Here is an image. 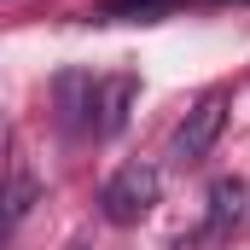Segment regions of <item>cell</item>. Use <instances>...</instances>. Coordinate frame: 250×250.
Masks as SVG:
<instances>
[{"mask_svg":"<svg viewBox=\"0 0 250 250\" xmlns=\"http://www.w3.org/2000/svg\"><path fill=\"white\" fill-rule=\"evenodd\" d=\"M157 192H163L157 163H123V169L99 187V215H105L111 227H140V221L151 215Z\"/></svg>","mask_w":250,"mask_h":250,"instance_id":"cell-1","label":"cell"},{"mask_svg":"<svg viewBox=\"0 0 250 250\" xmlns=\"http://www.w3.org/2000/svg\"><path fill=\"white\" fill-rule=\"evenodd\" d=\"M221 128H227V93H204L187 117L175 123V134H169V163H181V169L204 163L209 146L221 140Z\"/></svg>","mask_w":250,"mask_h":250,"instance_id":"cell-2","label":"cell"},{"mask_svg":"<svg viewBox=\"0 0 250 250\" xmlns=\"http://www.w3.org/2000/svg\"><path fill=\"white\" fill-rule=\"evenodd\" d=\"M53 93H59V111L70 128H87L99 123V76H87V70H59V82H53Z\"/></svg>","mask_w":250,"mask_h":250,"instance_id":"cell-3","label":"cell"},{"mask_svg":"<svg viewBox=\"0 0 250 250\" xmlns=\"http://www.w3.org/2000/svg\"><path fill=\"white\" fill-rule=\"evenodd\" d=\"M245 181H239V175H215V181H209V198H204V204H209V215H204V233H209V239H221V233H233V227H239V221H245Z\"/></svg>","mask_w":250,"mask_h":250,"instance_id":"cell-4","label":"cell"},{"mask_svg":"<svg viewBox=\"0 0 250 250\" xmlns=\"http://www.w3.org/2000/svg\"><path fill=\"white\" fill-rule=\"evenodd\" d=\"M134 93H140V82H134V76H111V82H99V123H93L99 140H117V134L128 128Z\"/></svg>","mask_w":250,"mask_h":250,"instance_id":"cell-5","label":"cell"},{"mask_svg":"<svg viewBox=\"0 0 250 250\" xmlns=\"http://www.w3.org/2000/svg\"><path fill=\"white\" fill-rule=\"evenodd\" d=\"M35 198H41V181H35L29 169H12V187H6V233L35 209Z\"/></svg>","mask_w":250,"mask_h":250,"instance_id":"cell-6","label":"cell"},{"mask_svg":"<svg viewBox=\"0 0 250 250\" xmlns=\"http://www.w3.org/2000/svg\"><path fill=\"white\" fill-rule=\"evenodd\" d=\"M181 0H111V6H99L93 18L99 23H117V18H140V23H151V18H163V12H175Z\"/></svg>","mask_w":250,"mask_h":250,"instance_id":"cell-7","label":"cell"},{"mask_svg":"<svg viewBox=\"0 0 250 250\" xmlns=\"http://www.w3.org/2000/svg\"><path fill=\"white\" fill-rule=\"evenodd\" d=\"M239 6H245V0H239Z\"/></svg>","mask_w":250,"mask_h":250,"instance_id":"cell-8","label":"cell"}]
</instances>
